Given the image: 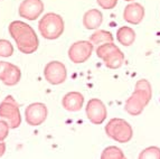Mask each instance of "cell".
Listing matches in <instances>:
<instances>
[{
	"mask_svg": "<svg viewBox=\"0 0 160 159\" xmlns=\"http://www.w3.org/2000/svg\"><path fill=\"white\" fill-rule=\"evenodd\" d=\"M9 34L16 42L17 48L22 54H32L37 50L39 40L30 25L22 20H15L8 27Z\"/></svg>",
	"mask_w": 160,
	"mask_h": 159,
	"instance_id": "cell-1",
	"label": "cell"
},
{
	"mask_svg": "<svg viewBox=\"0 0 160 159\" xmlns=\"http://www.w3.org/2000/svg\"><path fill=\"white\" fill-rule=\"evenodd\" d=\"M44 11V3L42 0H24L19 5V16L27 20H36Z\"/></svg>",
	"mask_w": 160,
	"mask_h": 159,
	"instance_id": "cell-12",
	"label": "cell"
},
{
	"mask_svg": "<svg viewBox=\"0 0 160 159\" xmlns=\"http://www.w3.org/2000/svg\"><path fill=\"white\" fill-rule=\"evenodd\" d=\"M6 152V143L3 141H0V158L5 155Z\"/></svg>",
	"mask_w": 160,
	"mask_h": 159,
	"instance_id": "cell-23",
	"label": "cell"
},
{
	"mask_svg": "<svg viewBox=\"0 0 160 159\" xmlns=\"http://www.w3.org/2000/svg\"><path fill=\"white\" fill-rule=\"evenodd\" d=\"M117 40L123 46H131L136 40V33L131 27L122 26L117 32Z\"/></svg>",
	"mask_w": 160,
	"mask_h": 159,
	"instance_id": "cell-16",
	"label": "cell"
},
{
	"mask_svg": "<svg viewBox=\"0 0 160 159\" xmlns=\"http://www.w3.org/2000/svg\"><path fill=\"white\" fill-rule=\"evenodd\" d=\"M103 15L98 9H90L83 16V25L86 29H98L102 25Z\"/></svg>",
	"mask_w": 160,
	"mask_h": 159,
	"instance_id": "cell-15",
	"label": "cell"
},
{
	"mask_svg": "<svg viewBox=\"0 0 160 159\" xmlns=\"http://www.w3.org/2000/svg\"><path fill=\"white\" fill-rule=\"evenodd\" d=\"M93 53V44L90 40H78L68 48V59L74 64H81L88 61Z\"/></svg>",
	"mask_w": 160,
	"mask_h": 159,
	"instance_id": "cell-7",
	"label": "cell"
},
{
	"mask_svg": "<svg viewBox=\"0 0 160 159\" xmlns=\"http://www.w3.org/2000/svg\"><path fill=\"white\" fill-rule=\"evenodd\" d=\"M113 40H114V37H113V35L111 33L102 29H98L90 36V42L93 45L98 46L105 44V43H113Z\"/></svg>",
	"mask_w": 160,
	"mask_h": 159,
	"instance_id": "cell-17",
	"label": "cell"
},
{
	"mask_svg": "<svg viewBox=\"0 0 160 159\" xmlns=\"http://www.w3.org/2000/svg\"><path fill=\"white\" fill-rule=\"evenodd\" d=\"M138 159H160V148L156 146L148 147L139 154Z\"/></svg>",
	"mask_w": 160,
	"mask_h": 159,
	"instance_id": "cell-19",
	"label": "cell"
},
{
	"mask_svg": "<svg viewBox=\"0 0 160 159\" xmlns=\"http://www.w3.org/2000/svg\"><path fill=\"white\" fill-rule=\"evenodd\" d=\"M152 98V88L148 80L141 79L136 83L133 93L127 99L124 103V110L130 115H140L144 108L149 104Z\"/></svg>",
	"mask_w": 160,
	"mask_h": 159,
	"instance_id": "cell-2",
	"label": "cell"
},
{
	"mask_svg": "<svg viewBox=\"0 0 160 159\" xmlns=\"http://www.w3.org/2000/svg\"><path fill=\"white\" fill-rule=\"evenodd\" d=\"M0 118L8 122L10 129H16L22 125L19 105L11 95H7L0 103Z\"/></svg>",
	"mask_w": 160,
	"mask_h": 159,
	"instance_id": "cell-6",
	"label": "cell"
},
{
	"mask_svg": "<svg viewBox=\"0 0 160 159\" xmlns=\"http://www.w3.org/2000/svg\"><path fill=\"white\" fill-rule=\"evenodd\" d=\"M38 29L40 35L46 39H57L64 33V20L57 13H47L40 18Z\"/></svg>",
	"mask_w": 160,
	"mask_h": 159,
	"instance_id": "cell-3",
	"label": "cell"
},
{
	"mask_svg": "<svg viewBox=\"0 0 160 159\" xmlns=\"http://www.w3.org/2000/svg\"><path fill=\"white\" fill-rule=\"evenodd\" d=\"M96 55L104 62V65L108 69H120L124 62V54L113 43H105L98 46Z\"/></svg>",
	"mask_w": 160,
	"mask_h": 159,
	"instance_id": "cell-5",
	"label": "cell"
},
{
	"mask_svg": "<svg viewBox=\"0 0 160 159\" xmlns=\"http://www.w3.org/2000/svg\"><path fill=\"white\" fill-rule=\"evenodd\" d=\"M105 133L108 137L120 143H127L133 138V129L131 125L121 118L110 120L105 126Z\"/></svg>",
	"mask_w": 160,
	"mask_h": 159,
	"instance_id": "cell-4",
	"label": "cell"
},
{
	"mask_svg": "<svg viewBox=\"0 0 160 159\" xmlns=\"http://www.w3.org/2000/svg\"><path fill=\"white\" fill-rule=\"evenodd\" d=\"M45 80L52 85H59L65 82L67 77V71L62 62L53 61L46 64L44 69Z\"/></svg>",
	"mask_w": 160,
	"mask_h": 159,
	"instance_id": "cell-8",
	"label": "cell"
},
{
	"mask_svg": "<svg viewBox=\"0 0 160 159\" xmlns=\"http://www.w3.org/2000/svg\"><path fill=\"white\" fill-rule=\"evenodd\" d=\"M144 17V8L141 3H131L123 10V19L131 25H139Z\"/></svg>",
	"mask_w": 160,
	"mask_h": 159,
	"instance_id": "cell-13",
	"label": "cell"
},
{
	"mask_svg": "<svg viewBox=\"0 0 160 159\" xmlns=\"http://www.w3.org/2000/svg\"><path fill=\"white\" fill-rule=\"evenodd\" d=\"M124 1H134V0H124Z\"/></svg>",
	"mask_w": 160,
	"mask_h": 159,
	"instance_id": "cell-24",
	"label": "cell"
},
{
	"mask_svg": "<svg viewBox=\"0 0 160 159\" xmlns=\"http://www.w3.org/2000/svg\"><path fill=\"white\" fill-rule=\"evenodd\" d=\"M96 3H98V5H99L101 8L110 10V9L115 8V6H117V3H118V0H96Z\"/></svg>",
	"mask_w": 160,
	"mask_h": 159,
	"instance_id": "cell-22",
	"label": "cell"
},
{
	"mask_svg": "<svg viewBox=\"0 0 160 159\" xmlns=\"http://www.w3.org/2000/svg\"><path fill=\"white\" fill-rule=\"evenodd\" d=\"M86 117L95 126L102 125L108 115V110L105 104L100 99H91L85 108Z\"/></svg>",
	"mask_w": 160,
	"mask_h": 159,
	"instance_id": "cell-10",
	"label": "cell"
},
{
	"mask_svg": "<svg viewBox=\"0 0 160 159\" xmlns=\"http://www.w3.org/2000/svg\"><path fill=\"white\" fill-rule=\"evenodd\" d=\"M13 54V46L9 40L0 39V56L1 57H10Z\"/></svg>",
	"mask_w": 160,
	"mask_h": 159,
	"instance_id": "cell-20",
	"label": "cell"
},
{
	"mask_svg": "<svg viewBox=\"0 0 160 159\" xmlns=\"http://www.w3.org/2000/svg\"><path fill=\"white\" fill-rule=\"evenodd\" d=\"M9 127L8 122L5 120H0V141H5V139L9 135Z\"/></svg>",
	"mask_w": 160,
	"mask_h": 159,
	"instance_id": "cell-21",
	"label": "cell"
},
{
	"mask_svg": "<svg viewBox=\"0 0 160 159\" xmlns=\"http://www.w3.org/2000/svg\"><path fill=\"white\" fill-rule=\"evenodd\" d=\"M22 79V71L15 64L0 62V81L7 86H15Z\"/></svg>",
	"mask_w": 160,
	"mask_h": 159,
	"instance_id": "cell-11",
	"label": "cell"
},
{
	"mask_svg": "<svg viewBox=\"0 0 160 159\" xmlns=\"http://www.w3.org/2000/svg\"><path fill=\"white\" fill-rule=\"evenodd\" d=\"M101 159H127V157L119 147L109 146L102 151Z\"/></svg>",
	"mask_w": 160,
	"mask_h": 159,
	"instance_id": "cell-18",
	"label": "cell"
},
{
	"mask_svg": "<svg viewBox=\"0 0 160 159\" xmlns=\"http://www.w3.org/2000/svg\"><path fill=\"white\" fill-rule=\"evenodd\" d=\"M83 104H84V96L76 91L66 93L62 99V106L69 112L80 111L83 108Z\"/></svg>",
	"mask_w": 160,
	"mask_h": 159,
	"instance_id": "cell-14",
	"label": "cell"
},
{
	"mask_svg": "<svg viewBox=\"0 0 160 159\" xmlns=\"http://www.w3.org/2000/svg\"><path fill=\"white\" fill-rule=\"evenodd\" d=\"M48 110L47 106L42 102H35L29 104L25 109V120L29 126L37 127L43 125L47 119Z\"/></svg>",
	"mask_w": 160,
	"mask_h": 159,
	"instance_id": "cell-9",
	"label": "cell"
}]
</instances>
